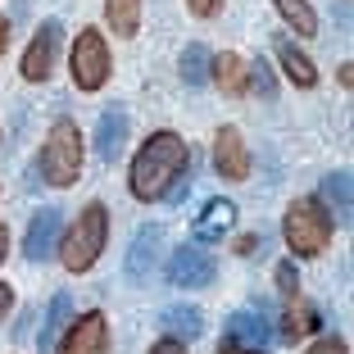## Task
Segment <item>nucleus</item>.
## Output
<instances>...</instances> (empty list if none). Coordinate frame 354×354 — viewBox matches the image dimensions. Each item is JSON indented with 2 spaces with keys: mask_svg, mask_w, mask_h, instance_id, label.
Here are the masks:
<instances>
[{
  "mask_svg": "<svg viewBox=\"0 0 354 354\" xmlns=\"http://www.w3.org/2000/svg\"><path fill=\"white\" fill-rule=\"evenodd\" d=\"M277 291L281 295H295L300 286H295V263H277Z\"/></svg>",
  "mask_w": 354,
  "mask_h": 354,
  "instance_id": "nucleus-27",
  "label": "nucleus"
},
{
  "mask_svg": "<svg viewBox=\"0 0 354 354\" xmlns=\"http://www.w3.org/2000/svg\"><path fill=\"white\" fill-rule=\"evenodd\" d=\"M59 46H64V23L46 19L41 28L32 32L28 50H23V59H19V73L28 77V82H46V77L55 73V64H59Z\"/></svg>",
  "mask_w": 354,
  "mask_h": 354,
  "instance_id": "nucleus-6",
  "label": "nucleus"
},
{
  "mask_svg": "<svg viewBox=\"0 0 354 354\" xmlns=\"http://www.w3.org/2000/svg\"><path fill=\"white\" fill-rule=\"evenodd\" d=\"M214 277H218V259L205 250V245H177L173 254H168V281L173 286H182V291H205V286H214Z\"/></svg>",
  "mask_w": 354,
  "mask_h": 354,
  "instance_id": "nucleus-7",
  "label": "nucleus"
},
{
  "mask_svg": "<svg viewBox=\"0 0 354 354\" xmlns=\"http://www.w3.org/2000/svg\"><path fill=\"white\" fill-rule=\"evenodd\" d=\"M104 23H109L114 37L132 41L141 32V0H104Z\"/></svg>",
  "mask_w": 354,
  "mask_h": 354,
  "instance_id": "nucleus-19",
  "label": "nucleus"
},
{
  "mask_svg": "<svg viewBox=\"0 0 354 354\" xmlns=\"http://www.w3.org/2000/svg\"><path fill=\"white\" fill-rule=\"evenodd\" d=\"M37 173L59 191L82 177V127L73 118H55V127L46 132L41 155H37Z\"/></svg>",
  "mask_w": 354,
  "mask_h": 354,
  "instance_id": "nucleus-4",
  "label": "nucleus"
},
{
  "mask_svg": "<svg viewBox=\"0 0 354 354\" xmlns=\"http://www.w3.org/2000/svg\"><path fill=\"white\" fill-rule=\"evenodd\" d=\"M232 223H236V205H232L227 196H214L200 209V218L191 223V241H196V245H214V241H223L232 232Z\"/></svg>",
  "mask_w": 354,
  "mask_h": 354,
  "instance_id": "nucleus-11",
  "label": "nucleus"
},
{
  "mask_svg": "<svg viewBox=\"0 0 354 354\" xmlns=\"http://www.w3.org/2000/svg\"><path fill=\"white\" fill-rule=\"evenodd\" d=\"M5 254H10V227H0V263H5Z\"/></svg>",
  "mask_w": 354,
  "mask_h": 354,
  "instance_id": "nucleus-33",
  "label": "nucleus"
},
{
  "mask_svg": "<svg viewBox=\"0 0 354 354\" xmlns=\"http://www.w3.org/2000/svg\"><path fill=\"white\" fill-rule=\"evenodd\" d=\"M104 241H109V209H104L100 200H91L73 218V227L59 232V263L68 272L95 268V259L104 254Z\"/></svg>",
  "mask_w": 354,
  "mask_h": 354,
  "instance_id": "nucleus-3",
  "label": "nucleus"
},
{
  "mask_svg": "<svg viewBox=\"0 0 354 354\" xmlns=\"http://www.w3.org/2000/svg\"><path fill=\"white\" fill-rule=\"evenodd\" d=\"M214 173L223 182H245L250 177V150H245L236 127H218L214 132Z\"/></svg>",
  "mask_w": 354,
  "mask_h": 354,
  "instance_id": "nucleus-9",
  "label": "nucleus"
},
{
  "mask_svg": "<svg viewBox=\"0 0 354 354\" xmlns=\"http://www.w3.org/2000/svg\"><path fill=\"white\" fill-rule=\"evenodd\" d=\"M196 159H191V146L177 132H150L132 155V168H127V191L141 205H155V200H168L173 187L182 177H191Z\"/></svg>",
  "mask_w": 354,
  "mask_h": 354,
  "instance_id": "nucleus-1",
  "label": "nucleus"
},
{
  "mask_svg": "<svg viewBox=\"0 0 354 354\" xmlns=\"http://www.w3.org/2000/svg\"><path fill=\"white\" fill-rule=\"evenodd\" d=\"M159 250H164V232H159V227H141V232H136L132 250H127V263H123L127 281H136V286H141V281H150Z\"/></svg>",
  "mask_w": 354,
  "mask_h": 354,
  "instance_id": "nucleus-13",
  "label": "nucleus"
},
{
  "mask_svg": "<svg viewBox=\"0 0 354 354\" xmlns=\"http://www.w3.org/2000/svg\"><path fill=\"white\" fill-rule=\"evenodd\" d=\"M127 114L123 109H104L100 114V123H95V155L104 159V164H114L118 155H123V146H127Z\"/></svg>",
  "mask_w": 354,
  "mask_h": 354,
  "instance_id": "nucleus-16",
  "label": "nucleus"
},
{
  "mask_svg": "<svg viewBox=\"0 0 354 354\" xmlns=\"http://www.w3.org/2000/svg\"><path fill=\"white\" fill-rule=\"evenodd\" d=\"M245 82H250V91L263 95V100H272V95H277V73H272V64L263 59V55L254 64H245Z\"/></svg>",
  "mask_w": 354,
  "mask_h": 354,
  "instance_id": "nucleus-23",
  "label": "nucleus"
},
{
  "mask_svg": "<svg viewBox=\"0 0 354 354\" xmlns=\"http://www.w3.org/2000/svg\"><path fill=\"white\" fill-rule=\"evenodd\" d=\"M272 10L281 14V23H286L295 37H318V14H313L309 0H272Z\"/></svg>",
  "mask_w": 354,
  "mask_h": 354,
  "instance_id": "nucleus-20",
  "label": "nucleus"
},
{
  "mask_svg": "<svg viewBox=\"0 0 354 354\" xmlns=\"http://www.w3.org/2000/svg\"><path fill=\"white\" fill-rule=\"evenodd\" d=\"M150 354H187V345H182V336H159L150 345Z\"/></svg>",
  "mask_w": 354,
  "mask_h": 354,
  "instance_id": "nucleus-28",
  "label": "nucleus"
},
{
  "mask_svg": "<svg viewBox=\"0 0 354 354\" xmlns=\"http://www.w3.org/2000/svg\"><path fill=\"white\" fill-rule=\"evenodd\" d=\"M218 354H254V350H245V345H236V341H227V336H223V345H218Z\"/></svg>",
  "mask_w": 354,
  "mask_h": 354,
  "instance_id": "nucleus-31",
  "label": "nucleus"
},
{
  "mask_svg": "<svg viewBox=\"0 0 354 354\" xmlns=\"http://www.w3.org/2000/svg\"><path fill=\"white\" fill-rule=\"evenodd\" d=\"M55 354H109V318L100 309H86L82 318H68Z\"/></svg>",
  "mask_w": 354,
  "mask_h": 354,
  "instance_id": "nucleus-8",
  "label": "nucleus"
},
{
  "mask_svg": "<svg viewBox=\"0 0 354 354\" xmlns=\"http://www.w3.org/2000/svg\"><path fill=\"white\" fill-rule=\"evenodd\" d=\"M59 232H64V214L59 209H37L28 223V236H23V259L41 263L59 250Z\"/></svg>",
  "mask_w": 354,
  "mask_h": 354,
  "instance_id": "nucleus-10",
  "label": "nucleus"
},
{
  "mask_svg": "<svg viewBox=\"0 0 354 354\" xmlns=\"http://www.w3.org/2000/svg\"><path fill=\"white\" fill-rule=\"evenodd\" d=\"M272 55H277L281 73L291 77V82L300 86V91H313V86H318V64H313L309 55H304L300 46L291 41V37H277V41H272Z\"/></svg>",
  "mask_w": 354,
  "mask_h": 354,
  "instance_id": "nucleus-14",
  "label": "nucleus"
},
{
  "mask_svg": "<svg viewBox=\"0 0 354 354\" xmlns=\"http://www.w3.org/2000/svg\"><path fill=\"white\" fill-rule=\"evenodd\" d=\"M254 250H259V236H241L236 241V254H254Z\"/></svg>",
  "mask_w": 354,
  "mask_h": 354,
  "instance_id": "nucleus-30",
  "label": "nucleus"
},
{
  "mask_svg": "<svg viewBox=\"0 0 354 354\" xmlns=\"http://www.w3.org/2000/svg\"><path fill=\"white\" fill-rule=\"evenodd\" d=\"M10 313H14V286H10V281H0V323H5Z\"/></svg>",
  "mask_w": 354,
  "mask_h": 354,
  "instance_id": "nucleus-29",
  "label": "nucleus"
},
{
  "mask_svg": "<svg viewBox=\"0 0 354 354\" xmlns=\"http://www.w3.org/2000/svg\"><path fill=\"white\" fill-rule=\"evenodd\" d=\"M187 10H191V19H218L223 0H187Z\"/></svg>",
  "mask_w": 354,
  "mask_h": 354,
  "instance_id": "nucleus-26",
  "label": "nucleus"
},
{
  "mask_svg": "<svg viewBox=\"0 0 354 354\" xmlns=\"http://www.w3.org/2000/svg\"><path fill=\"white\" fill-rule=\"evenodd\" d=\"M68 318H73V300H68V291H59L50 300V309H46V327L37 332V350H41V354H55V345H59Z\"/></svg>",
  "mask_w": 354,
  "mask_h": 354,
  "instance_id": "nucleus-18",
  "label": "nucleus"
},
{
  "mask_svg": "<svg viewBox=\"0 0 354 354\" xmlns=\"http://www.w3.org/2000/svg\"><path fill=\"white\" fill-rule=\"evenodd\" d=\"M159 327H168V336H200L205 318H200V309H191V304H173V309H164Z\"/></svg>",
  "mask_w": 354,
  "mask_h": 354,
  "instance_id": "nucleus-22",
  "label": "nucleus"
},
{
  "mask_svg": "<svg viewBox=\"0 0 354 354\" xmlns=\"http://www.w3.org/2000/svg\"><path fill=\"white\" fill-rule=\"evenodd\" d=\"M323 327V313L313 309L309 300H304L300 291L295 295H286V313H281V341H300V336H309V332H318Z\"/></svg>",
  "mask_w": 354,
  "mask_h": 354,
  "instance_id": "nucleus-17",
  "label": "nucleus"
},
{
  "mask_svg": "<svg viewBox=\"0 0 354 354\" xmlns=\"http://www.w3.org/2000/svg\"><path fill=\"white\" fill-rule=\"evenodd\" d=\"M304 354H350V345H345V336H318Z\"/></svg>",
  "mask_w": 354,
  "mask_h": 354,
  "instance_id": "nucleus-25",
  "label": "nucleus"
},
{
  "mask_svg": "<svg viewBox=\"0 0 354 354\" xmlns=\"http://www.w3.org/2000/svg\"><path fill=\"white\" fill-rule=\"evenodd\" d=\"M68 73H73L77 91H100L114 73V59H109V41H104L100 28H82L73 37V50H68Z\"/></svg>",
  "mask_w": 354,
  "mask_h": 354,
  "instance_id": "nucleus-5",
  "label": "nucleus"
},
{
  "mask_svg": "<svg viewBox=\"0 0 354 354\" xmlns=\"http://www.w3.org/2000/svg\"><path fill=\"white\" fill-rule=\"evenodd\" d=\"M5 46H10V19L0 14V55H5Z\"/></svg>",
  "mask_w": 354,
  "mask_h": 354,
  "instance_id": "nucleus-32",
  "label": "nucleus"
},
{
  "mask_svg": "<svg viewBox=\"0 0 354 354\" xmlns=\"http://www.w3.org/2000/svg\"><path fill=\"white\" fill-rule=\"evenodd\" d=\"M209 82L218 86L223 95H232V100H241V95L250 91V82H245V59H241L236 50L209 55Z\"/></svg>",
  "mask_w": 354,
  "mask_h": 354,
  "instance_id": "nucleus-15",
  "label": "nucleus"
},
{
  "mask_svg": "<svg viewBox=\"0 0 354 354\" xmlns=\"http://www.w3.org/2000/svg\"><path fill=\"white\" fill-rule=\"evenodd\" d=\"M268 313H259V309H236L227 318V341H236V345H245V350H254V354H268V345H272V332H268Z\"/></svg>",
  "mask_w": 354,
  "mask_h": 354,
  "instance_id": "nucleus-12",
  "label": "nucleus"
},
{
  "mask_svg": "<svg viewBox=\"0 0 354 354\" xmlns=\"http://www.w3.org/2000/svg\"><path fill=\"white\" fill-rule=\"evenodd\" d=\"M323 196L336 205V214L341 218L336 223H345L350 218V173H332V177H323Z\"/></svg>",
  "mask_w": 354,
  "mask_h": 354,
  "instance_id": "nucleus-24",
  "label": "nucleus"
},
{
  "mask_svg": "<svg viewBox=\"0 0 354 354\" xmlns=\"http://www.w3.org/2000/svg\"><path fill=\"white\" fill-rule=\"evenodd\" d=\"M177 73H182V82H187V86H205L209 82V50L200 41H191L187 50L177 55Z\"/></svg>",
  "mask_w": 354,
  "mask_h": 354,
  "instance_id": "nucleus-21",
  "label": "nucleus"
},
{
  "mask_svg": "<svg viewBox=\"0 0 354 354\" xmlns=\"http://www.w3.org/2000/svg\"><path fill=\"white\" fill-rule=\"evenodd\" d=\"M332 236H336V218L318 196H300V200L286 205L281 241H286V250H291L295 259H318V254H327Z\"/></svg>",
  "mask_w": 354,
  "mask_h": 354,
  "instance_id": "nucleus-2",
  "label": "nucleus"
}]
</instances>
